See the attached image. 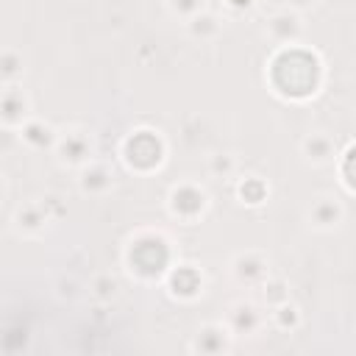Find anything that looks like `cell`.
Masks as SVG:
<instances>
[{
  "instance_id": "1",
  "label": "cell",
  "mask_w": 356,
  "mask_h": 356,
  "mask_svg": "<svg viewBox=\"0 0 356 356\" xmlns=\"http://www.w3.org/2000/svg\"><path fill=\"white\" fill-rule=\"evenodd\" d=\"M170 211L186 222L197 220L206 211V195L195 184H181L170 192Z\"/></svg>"
},
{
  "instance_id": "2",
  "label": "cell",
  "mask_w": 356,
  "mask_h": 356,
  "mask_svg": "<svg viewBox=\"0 0 356 356\" xmlns=\"http://www.w3.org/2000/svg\"><path fill=\"white\" fill-rule=\"evenodd\" d=\"M89 153H92V142L83 131H67L58 139V159L64 164H81L89 159Z\"/></svg>"
},
{
  "instance_id": "3",
  "label": "cell",
  "mask_w": 356,
  "mask_h": 356,
  "mask_svg": "<svg viewBox=\"0 0 356 356\" xmlns=\"http://www.w3.org/2000/svg\"><path fill=\"white\" fill-rule=\"evenodd\" d=\"M125 153H128V164H131V167H139V159H150L153 164H159V159H161V145H159V139H156L150 131H139L136 136H131Z\"/></svg>"
},
{
  "instance_id": "4",
  "label": "cell",
  "mask_w": 356,
  "mask_h": 356,
  "mask_svg": "<svg viewBox=\"0 0 356 356\" xmlns=\"http://www.w3.org/2000/svg\"><path fill=\"white\" fill-rule=\"evenodd\" d=\"M264 31H267V36H270L273 42L292 44V42L300 36V19H298L295 14H289V11H281V14L270 17V22H267Z\"/></svg>"
},
{
  "instance_id": "5",
  "label": "cell",
  "mask_w": 356,
  "mask_h": 356,
  "mask_svg": "<svg viewBox=\"0 0 356 356\" xmlns=\"http://www.w3.org/2000/svg\"><path fill=\"white\" fill-rule=\"evenodd\" d=\"M264 273H267V261L259 253H242L234 259V275L242 284H256L264 278Z\"/></svg>"
},
{
  "instance_id": "6",
  "label": "cell",
  "mask_w": 356,
  "mask_h": 356,
  "mask_svg": "<svg viewBox=\"0 0 356 356\" xmlns=\"http://www.w3.org/2000/svg\"><path fill=\"white\" fill-rule=\"evenodd\" d=\"M303 156L312 161V164H328L334 159V142L328 134H309L303 139Z\"/></svg>"
},
{
  "instance_id": "7",
  "label": "cell",
  "mask_w": 356,
  "mask_h": 356,
  "mask_svg": "<svg viewBox=\"0 0 356 356\" xmlns=\"http://www.w3.org/2000/svg\"><path fill=\"white\" fill-rule=\"evenodd\" d=\"M342 217V206L334 200V197H317L309 209V220L317 225V228H334Z\"/></svg>"
},
{
  "instance_id": "8",
  "label": "cell",
  "mask_w": 356,
  "mask_h": 356,
  "mask_svg": "<svg viewBox=\"0 0 356 356\" xmlns=\"http://www.w3.org/2000/svg\"><path fill=\"white\" fill-rule=\"evenodd\" d=\"M111 186V170L106 164H89L81 172V189L89 195H103Z\"/></svg>"
},
{
  "instance_id": "9",
  "label": "cell",
  "mask_w": 356,
  "mask_h": 356,
  "mask_svg": "<svg viewBox=\"0 0 356 356\" xmlns=\"http://www.w3.org/2000/svg\"><path fill=\"white\" fill-rule=\"evenodd\" d=\"M19 136H22L31 147H47V145L56 142L53 128H50L47 122H42V120H31V122H25V125L19 128Z\"/></svg>"
},
{
  "instance_id": "10",
  "label": "cell",
  "mask_w": 356,
  "mask_h": 356,
  "mask_svg": "<svg viewBox=\"0 0 356 356\" xmlns=\"http://www.w3.org/2000/svg\"><path fill=\"white\" fill-rule=\"evenodd\" d=\"M25 108H28V100L22 97V92L14 89V86H8L6 89V97H3V120H6V125H17V122L22 125Z\"/></svg>"
},
{
  "instance_id": "11",
  "label": "cell",
  "mask_w": 356,
  "mask_h": 356,
  "mask_svg": "<svg viewBox=\"0 0 356 356\" xmlns=\"http://www.w3.org/2000/svg\"><path fill=\"white\" fill-rule=\"evenodd\" d=\"M44 225H47V214H44L39 206H25V209H19V214H17V228H19V231H25V234H39Z\"/></svg>"
},
{
  "instance_id": "12",
  "label": "cell",
  "mask_w": 356,
  "mask_h": 356,
  "mask_svg": "<svg viewBox=\"0 0 356 356\" xmlns=\"http://www.w3.org/2000/svg\"><path fill=\"white\" fill-rule=\"evenodd\" d=\"M231 323H234V331L250 334L259 325V314L250 303H236V306H231Z\"/></svg>"
},
{
  "instance_id": "13",
  "label": "cell",
  "mask_w": 356,
  "mask_h": 356,
  "mask_svg": "<svg viewBox=\"0 0 356 356\" xmlns=\"http://www.w3.org/2000/svg\"><path fill=\"white\" fill-rule=\"evenodd\" d=\"M189 31H192V36H197V39H211V36L220 33V19L211 17V14H195V17L189 19Z\"/></svg>"
},
{
  "instance_id": "14",
  "label": "cell",
  "mask_w": 356,
  "mask_h": 356,
  "mask_svg": "<svg viewBox=\"0 0 356 356\" xmlns=\"http://www.w3.org/2000/svg\"><path fill=\"white\" fill-rule=\"evenodd\" d=\"M200 3H203V0H170V11L192 19L195 14H200Z\"/></svg>"
},
{
  "instance_id": "15",
  "label": "cell",
  "mask_w": 356,
  "mask_h": 356,
  "mask_svg": "<svg viewBox=\"0 0 356 356\" xmlns=\"http://www.w3.org/2000/svg\"><path fill=\"white\" fill-rule=\"evenodd\" d=\"M17 70H19V67H17V56L8 50V53L3 56V78H6V81H11V78L17 75Z\"/></svg>"
},
{
  "instance_id": "16",
  "label": "cell",
  "mask_w": 356,
  "mask_h": 356,
  "mask_svg": "<svg viewBox=\"0 0 356 356\" xmlns=\"http://www.w3.org/2000/svg\"><path fill=\"white\" fill-rule=\"evenodd\" d=\"M211 170H214V172H222V175H228V172L234 170V159H231V156H214V161H211Z\"/></svg>"
},
{
  "instance_id": "17",
  "label": "cell",
  "mask_w": 356,
  "mask_h": 356,
  "mask_svg": "<svg viewBox=\"0 0 356 356\" xmlns=\"http://www.w3.org/2000/svg\"><path fill=\"white\" fill-rule=\"evenodd\" d=\"M95 286H97V295H100V298H108V295H114V289H117V284H114L111 278H100Z\"/></svg>"
},
{
  "instance_id": "18",
  "label": "cell",
  "mask_w": 356,
  "mask_h": 356,
  "mask_svg": "<svg viewBox=\"0 0 356 356\" xmlns=\"http://www.w3.org/2000/svg\"><path fill=\"white\" fill-rule=\"evenodd\" d=\"M289 3H292L295 8H309V6H314L317 0H289Z\"/></svg>"
},
{
  "instance_id": "19",
  "label": "cell",
  "mask_w": 356,
  "mask_h": 356,
  "mask_svg": "<svg viewBox=\"0 0 356 356\" xmlns=\"http://www.w3.org/2000/svg\"><path fill=\"white\" fill-rule=\"evenodd\" d=\"M225 3H228V6H236V8H248L253 0H225Z\"/></svg>"
}]
</instances>
